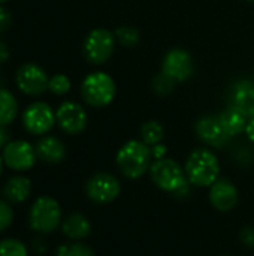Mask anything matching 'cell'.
<instances>
[{
  "label": "cell",
  "instance_id": "obj_7",
  "mask_svg": "<svg viewBox=\"0 0 254 256\" xmlns=\"http://www.w3.org/2000/svg\"><path fill=\"white\" fill-rule=\"evenodd\" d=\"M21 122L24 129L37 136L46 135L54 124L57 123L55 120V112L54 110L46 104V102H33L30 104L21 116Z\"/></svg>",
  "mask_w": 254,
  "mask_h": 256
},
{
  "label": "cell",
  "instance_id": "obj_10",
  "mask_svg": "<svg viewBox=\"0 0 254 256\" xmlns=\"http://www.w3.org/2000/svg\"><path fill=\"white\" fill-rule=\"evenodd\" d=\"M15 81L18 88L27 96H39L48 90L49 78L43 68L36 63H24L18 68Z\"/></svg>",
  "mask_w": 254,
  "mask_h": 256
},
{
  "label": "cell",
  "instance_id": "obj_17",
  "mask_svg": "<svg viewBox=\"0 0 254 256\" xmlns=\"http://www.w3.org/2000/svg\"><path fill=\"white\" fill-rule=\"evenodd\" d=\"M31 195V180L25 176H12L3 186V196L12 204H21Z\"/></svg>",
  "mask_w": 254,
  "mask_h": 256
},
{
  "label": "cell",
  "instance_id": "obj_36",
  "mask_svg": "<svg viewBox=\"0 0 254 256\" xmlns=\"http://www.w3.org/2000/svg\"><path fill=\"white\" fill-rule=\"evenodd\" d=\"M4 2H7V0H0V4H1V3H4Z\"/></svg>",
  "mask_w": 254,
  "mask_h": 256
},
{
  "label": "cell",
  "instance_id": "obj_3",
  "mask_svg": "<svg viewBox=\"0 0 254 256\" xmlns=\"http://www.w3.org/2000/svg\"><path fill=\"white\" fill-rule=\"evenodd\" d=\"M61 207L52 196L43 195L34 200L28 212V225L37 234H49L61 225Z\"/></svg>",
  "mask_w": 254,
  "mask_h": 256
},
{
  "label": "cell",
  "instance_id": "obj_19",
  "mask_svg": "<svg viewBox=\"0 0 254 256\" xmlns=\"http://www.w3.org/2000/svg\"><path fill=\"white\" fill-rule=\"evenodd\" d=\"M219 120L223 126V129L226 130V134L232 138V136H237L243 132H246V126H247V117L240 112L237 108L231 106V108H226L220 116H219Z\"/></svg>",
  "mask_w": 254,
  "mask_h": 256
},
{
  "label": "cell",
  "instance_id": "obj_27",
  "mask_svg": "<svg viewBox=\"0 0 254 256\" xmlns=\"http://www.w3.org/2000/svg\"><path fill=\"white\" fill-rule=\"evenodd\" d=\"M13 222V210L9 201L0 200V232L6 231Z\"/></svg>",
  "mask_w": 254,
  "mask_h": 256
},
{
  "label": "cell",
  "instance_id": "obj_21",
  "mask_svg": "<svg viewBox=\"0 0 254 256\" xmlns=\"http://www.w3.org/2000/svg\"><path fill=\"white\" fill-rule=\"evenodd\" d=\"M163 136H165V129L157 120H148L141 126V140L150 147L162 142Z\"/></svg>",
  "mask_w": 254,
  "mask_h": 256
},
{
  "label": "cell",
  "instance_id": "obj_5",
  "mask_svg": "<svg viewBox=\"0 0 254 256\" xmlns=\"http://www.w3.org/2000/svg\"><path fill=\"white\" fill-rule=\"evenodd\" d=\"M150 176L153 183L163 192L177 194L180 189L189 186V180L186 177L184 168L181 165L169 158H163L159 160H154L150 166Z\"/></svg>",
  "mask_w": 254,
  "mask_h": 256
},
{
  "label": "cell",
  "instance_id": "obj_33",
  "mask_svg": "<svg viewBox=\"0 0 254 256\" xmlns=\"http://www.w3.org/2000/svg\"><path fill=\"white\" fill-rule=\"evenodd\" d=\"M9 141H10V135L6 129V126H0V150H3Z\"/></svg>",
  "mask_w": 254,
  "mask_h": 256
},
{
  "label": "cell",
  "instance_id": "obj_9",
  "mask_svg": "<svg viewBox=\"0 0 254 256\" xmlns=\"http://www.w3.org/2000/svg\"><path fill=\"white\" fill-rule=\"evenodd\" d=\"M121 184L118 178L109 172H96L85 183V194L96 204H109L118 198Z\"/></svg>",
  "mask_w": 254,
  "mask_h": 256
},
{
  "label": "cell",
  "instance_id": "obj_32",
  "mask_svg": "<svg viewBox=\"0 0 254 256\" xmlns=\"http://www.w3.org/2000/svg\"><path fill=\"white\" fill-rule=\"evenodd\" d=\"M9 56H10V52H9V48L6 45V42L0 39V64L6 63V60L9 58Z\"/></svg>",
  "mask_w": 254,
  "mask_h": 256
},
{
  "label": "cell",
  "instance_id": "obj_31",
  "mask_svg": "<svg viewBox=\"0 0 254 256\" xmlns=\"http://www.w3.org/2000/svg\"><path fill=\"white\" fill-rule=\"evenodd\" d=\"M31 249H33L36 254L42 255V254L46 252V242H45L42 237H36V238H33V242H31Z\"/></svg>",
  "mask_w": 254,
  "mask_h": 256
},
{
  "label": "cell",
  "instance_id": "obj_29",
  "mask_svg": "<svg viewBox=\"0 0 254 256\" xmlns=\"http://www.w3.org/2000/svg\"><path fill=\"white\" fill-rule=\"evenodd\" d=\"M240 238L241 242L247 246V248H254V228L253 226H246L241 232H240Z\"/></svg>",
  "mask_w": 254,
  "mask_h": 256
},
{
  "label": "cell",
  "instance_id": "obj_16",
  "mask_svg": "<svg viewBox=\"0 0 254 256\" xmlns=\"http://www.w3.org/2000/svg\"><path fill=\"white\" fill-rule=\"evenodd\" d=\"M232 106L243 112L247 118L254 116V84L243 80L234 86L232 90Z\"/></svg>",
  "mask_w": 254,
  "mask_h": 256
},
{
  "label": "cell",
  "instance_id": "obj_26",
  "mask_svg": "<svg viewBox=\"0 0 254 256\" xmlns=\"http://www.w3.org/2000/svg\"><path fill=\"white\" fill-rule=\"evenodd\" d=\"M48 90L57 96H63L70 90V80L64 74H55L49 78Z\"/></svg>",
  "mask_w": 254,
  "mask_h": 256
},
{
  "label": "cell",
  "instance_id": "obj_38",
  "mask_svg": "<svg viewBox=\"0 0 254 256\" xmlns=\"http://www.w3.org/2000/svg\"><path fill=\"white\" fill-rule=\"evenodd\" d=\"M222 256H231V255H222Z\"/></svg>",
  "mask_w": 254,
  "mask_h": 256
},
{
  "label": "cell",
  "instance_id": "obj_1",
  "mask_svg": "<svg viewBox=\"0 0 254 256\" xmlns=\"http://www.w3.org/2000/svg\"><path fill=\"white\" fill-rule=\"evenodd\" d=\"M151 147L142 140H130L117 152L115 162L120 172L130 180L141 178L151 166Z\"/></svg>",
  "mask_w": 254,
  "mask_h": 256
},
{
  "label": "cell",
  "instance_id": "obj_37",
  "mask_svg": "<svg viewBox=\"0 0 254 256\" xmlns=\"http://www.w3.org/2000/svg\"><path fill=\"white\" fill-rule=\"evenodd\" d=\"M246 2H250V3H254V0H246Z\"/></svg>",
  "mask_w": 254,
  "mask_h": 256
},
{
  "label": "cell",
  "instance_id": "obj_22",
  "mask_svg": "<svg viewBox=\"0 0 254 256\" xmlns=\"http://www.w3.org/2000/svg\"><path fill=\"white\" fill-rule=\"evenodd\" d=\"M115 39L120 45H123L124 48H133L139 44L141 40V34L135 27L130 26H121L115 30Z\"/></svg>",
  "mask_w": 254,
  "mask_h": 256
},
{
  "label": "cell",
  "instance_id": "obj_35",
  "mask_svg": "<svg viewBox=\"0 0 254 256\" xmlns=\"http://www.w3.org/2000/svg\"><path fill=\"white\" fill-rule=\"evenodd\" d=\"M3 168H4V164H3V159H1V156H0V176L3 174Z\"/></svg>",
  "mask_w": 254,
  "mask_h": 256
},
{
  "label": "cell",
  "instance_id": "obj_12",
  "mask_svg": "<svg viewBox=\"0 0 254 256\" xmlns=\"http://www.w3.org/2000/svg\"><path fill=\"white\" fill-rule=\"evenodd\" d=\"M55 120L58 128L67 135H78L87 128V111L82 105L66 100L55 111Z\"/></svg>",
  "mask_w": 254,
  "mask_h": 256
},
{
  "label": "cell",
  "instance_id": "obj_18",
  "mask_svg": "<svg viewBox=\"0 0 254 256\" xmlns=\"http://www.w3.org/2000/svg\"><path fill=\"white\" fill-rule=\"evenodd\" d=\"M61 232L72 242L84 240L91 232L90 220L81 213H72L61 222Z\"/></svg>",
  "mask_w": 254,
  "mask_h": 256
},
{
  "label": "cell",
  "instance_id": "obj_34",
  "mask_svg": "<svg viewBox=\"0 0 254 256\" xmlns=\"http://www.w3.org/2000/svg\"><path fill=\"white\" fill-rule=\"evenodd\" d=\"M246 135H247V138L252 141L254 144V116L253 117H250L249 120H247V126H246Z\"/></svg>",
  "mask_w": 254,
  "mask_h": 256
},
{
  "label": "cell",
  "instance_id": "obj_20",
  "mask_svg": "<svg viewBox=\"0 0 254 256\" xmlns=\"http://www.w3.org/2000/svg\"><path fill=\"white\" fill-rule=\"evenodd\" d=\"M18 102L15 96L6 90L0 88V126H9L16 120Z\"/></svg>",
  "mask_w": 254,
  "mask_h": 256
},
{
  "label": "cell",
  "instance_id": "obj_11",
  "mask_svg": "<svg viewBox=\"0 0 254 256\" xmlns=\"http://www.w3.org/2000/svg\"><path fill=\"white\" fill-rule=\"evenodd\" d=\"M195 70L193 58L189 51L184 48H172L169 50L162 62V72L171 76L175 82L187 81Z\"/></svg>",
  "mask_w": 254,
  "mask_h": 256
},
{
  "label": "cell",
  "instance_id": "obj_23",
  "mask_svg": "<svg viewBox=\"0 0 254 256\" xmlns=\"http://www.w3.org/2000/svg\"><path fill=\"white\" fill-rule=\"evenodd\" d=\"M55 256H94V252L81 242H72L60 244L55 250Z\"/></svg>",
  "mask_w": 254,
  "mask_h": 256
},
{
  "label": "cell",
  "instance_id": "obj_4",
  "mask_svg": "<svg viewBox=\"0 0 254 256\" xmlns=\"http://www.w3.org/2000/svg\"><path fill=\"white\" fill-rule=\"evenodd\" d=\"M117 93L115 81L106 72H91L81 84V96L84 102L93 108L109 105Z\"/></svg>",
  "mask_w": 254,
  "mask_h": 256
},
{
  "label": "cell",
  "instance_id": "obj_25",
  "mask_svg": "<svg viewBox=\"0 0 254 256\" xmlns=\"http://www.w3.org/2000/svg\"><path fill=\"white\" fill-rule=\"evenodd\" d=\"M151 87H153V92L157 94V96H168L172 90H174V87H175V81L171 78V76H168L166 74H163V72H160L159 75H156L154 76V80H153V82H151Z\"/></svg>",
  "mask_w": 254,
  "mask_h": 256
},
{
  "label": "cell",
  "instance_id": "obj_6",
  "mask_svg": "<svg viewBox=\"0 0 254 256\" xmlns=\"http://www.w3.org/2000/svg\"><path fill=\"white\" fill-rule=\"evenodd\" d=\"M115 44H117V39L111 30L94 28L85 36V40L82 45L84 56L91 64H103L114 54Z\"/></svg>",
  "mask_w": 254,
  "mask_h": 256
},
{
  "label": "cell",
  "instance_id": "obj_14",
  "mask_svg": "<svg viewBox=\"0 0 254 256\" xmlns=\"http://www.w3.org/2000/svg\"><path fill=\"white\" fill-rule=\"evenodd\" d=\"M210 201L216 210L222 213L231 212L238 204V189L231 180L219 178L210 186Z\"/></svg>",
  "mask_w": 254,
  "mask_h": 256
},
{
  "label": "cell",
  "instance_id": "obj_15",
  "mask_svg": "<svg viewBox=\"0 0 254 256\" xmlns=\"http://www.w3.org/2000/svg\"><path fill=\"white\" fill-rule=\"evenodd\" d=\"M37 159L45 164H60L66 158V147L63 141H60L55 136L43 135L34 146Z\"/></svg>",
  "mask_w": 254,
  "mask_h": 256
},
{
  "label": "cell",
  "instance_id": "obj_2",
  "mask_svg": "<svg viewBox=\"0 0 254 256\" xmlns=\"http://www.w3.org/2000/svg\"><path fill=\"white\" fill-rule=\"evenodd\" d=\"M184 172L190 184L196 188H210L220 178V162L214 152L196 148L189 154Z\"/></svg>",
  "mask_w": 254,
  "mask_h": 256
},
{
  "label": "cell",
  "instance_id": "obj_24",
  "mask_svg": "<svg viewBox=\"0 0 254 256\" xmlns=\"http://www.w3.org/2000/svg\"><path fill=\"white\" fill-rule=\"evenodd\" d=\"M0 256H28V249L18 238H3L0 240Z\"/></svg>",
  "mask_w": 254,
  "mask_h": 256
},
{
  "label": "cell",
  "instance_id": "obj_28",
  "mask_svg": "<svg viewBox=\"0 0 254 256\" xmlns=\"http://www.w3.org/2000/svg\"><path fill=\"white\" fill-rule=\"evenodd\" d=\"M10 22H12V16H10L9 10L3 6H0V34L4 33L10 27Z\"/></svg>",
  "mask_w": 254,
  "mask_h": 256
},
{
  "label": "cell",
  "instance_id": "obj_13",
  "mask_svg": "<svg viewBox=\"0 0 254 256\" xmlns=\"http://www.w3.org/2000/svg\"><path fill=\"white\" fill-rule=\"evenodd\" d=\"M195 130L199 140L213 148H223L231 140V136L223 129L219 117L216 116L201 117L195 124Z\"/></svg>",
  "mask_w": 254,
  "mask_h": 256
},
{
  "label": "cell",
  "instance_id": "obj_8",
  "mask_svg": "<svg viewBox=\"0 0 254 256\" xmlns=\"http://www.w3.org/2000/svg\"><path fill=\"white\" fill-rule=\"evenodd\" d=\"M1 159L4 166L16 172H25L31 170L37 160L34 147L24 140L9 141L1 150Z\"/></svg>",
  "mask_w": 254,
  "mask_h": 256
},
{
  "label": "cell",
  "instance_id": "obj_30",
  "mask_svg": "<svg viewBox=\"0 0 254 256\" xmlns=\"http://www.w3.org/2000/svg\"><path fill=\"white\" fill-rule=\"evenodd\" d=\"M166 153H168V147H166L165 144L159 142V144H156V146H151V154H153V158H154L156 160L166 158Z\"/></svg>",
  "mask_w": 254,
  "mask_h": 256
}]
</instances>
